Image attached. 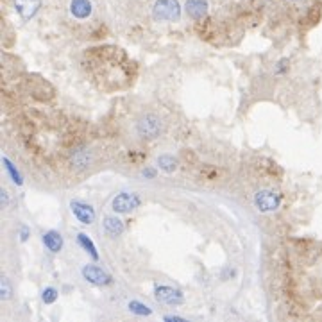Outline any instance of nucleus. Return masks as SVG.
Instances as JSON below:
<instances>
[{
  "mask_svg": "<svg viewBox=\"0 0 322 322\" xmlns=\"http://www.w3.org/2000/svg\"><path fill=\"white\" fill-rule=\"evenodd\" d=\"M136 133L144 140H156L163 133V120L158 115L147 113L136 122Z\"/></svg>",
  "mask_w": 322,
  "mask_h": 322,
  "instance_id": "nucleus-1",
  "label": "nucleus"
},
{
  "mask_svg": "<svg viewBox=\"0 0 322 322\" xmlns=\"http://www.w3.org/2000/svg\"><path fill=\"white\" fill-rule=\"evenodd\" d=\"M0 201H2V208H7V206H9V193L5 192V190L0 192Z\"/></svg>",
  "mask_w": 322,
  "mask_h": 322,
  "instance_id": "nucleus-22",
  "label": "nucleus"
},
{
  "mask_svg": "<svg viewBox=\"0 0 322 322\" xmlns=\"http://www.w3.org/2000/svg\"><path fill=\"white\" fill-rule=\"evenodd\" d=\"M58 297H59V292H58L54 287H47L43 292H41V301H43L45 304H54V302L58 301Z\"/></svg>",
  "mask_w": 322,
  "mask_h": 322,
  "instance_id": "nucleus-19",
  "label": "nucleus"
},
{
  "mask_svg": "<svg viewBox=\"0 0 322 322\" xmlns=\"http://www.w3.org/2000/svg\"><path fill=\"white\" fill-rule=\"evenodd\" d=\"M81 274H83V278L86 281L95 285V287H108V285L113 283L111 274H108L104 268L97 267V265H85L81 268Z\"/></svg>",
  "mask_w": 322,
  "mask_h": 322,
  "instance_id": "nucleus-6",
  "label": "nucleus"
},
{
  "mask_svg": "<svg viewBox=\"0 0 322 322\" xmlns=\"http://www.w3.org/2000/svg\"><path fill=\"white\" fill-rule=\"evenodd\" d=\"M152 16L158 22H177L181 18V4L177 0H156Z\"/></svg>",
  "mask_w": 322,
  "mask_h": 322,
  "instance_id": "nucleus-2",
  "label": "nucleus"
},
{
  "mask_svg": "<svg viewBox=\"0 0 322 322\" xmlns=\"http://www.w3.org/2000/svg\"><path fill=\"white\" fill-rule=\"evenodd\" d=\"M165 321L167 322H183L184 319L183 317H179V315H165Z\"/></svg>",
  "mask_w": 322,
  "mask_h": 322,
  "instance_id": "nucleus-23",
  "label": "nucleus"
},
{
  "mask_svg": "<svg viewBox=\"0 0 322 322\" xmlns=\"http://www.w3.org/2000/svg\"><path fill=\"white\" fill-rule=\"evenodd\" d=\"M184 9L192 20H203L204 16L208 15V0H186Z\"/></svg>",
  "mask_w": 322,
  "mask_h": 322,
  "instance_id": "nucleus-10",
  "label": "nucleus"
},
{
  "mask_svg": "<svg viewBox=\"0 0 322 322\" xmlns=\"http://www.w3.org/2000/svg\"><path fill=\"white\" fill-rule=\"evenodd\" d=\"M154 297L161 304H169V306H179L184 302V293L181 290L169 285H156L154 287Z\"/></svg>",
  "mask_w": 322,
  "mask_h": 322,
  "instance_id": "nucleus-5",
  "label": "nucleus"
},
{
  "mask_svg": "<svg viewBox=\"0 0 322 322\" xmlns=\"http://www.w3.org/2000/svg\"><path fill=\"white\" fill-rule=\"evenodd\" d=\"M89 161H91V154H89V150L77 149L72 152V163H74L77 169H86V167L89 165Z\"/></svg>",
  "mask_w": 322,
  "mask_h": 322,
  "instance_id": "nucleus-14",
  "label": "nucleus"
},
{
  "mask_svg": "<svg viewBox=\"0 0 322 322\" xmlns=\"http://www.w3.org/2000/svg\"><path fill=\"white\" fill-rule=\"evenodd\" d=\"M140 204H142V199H140L138 193L122 192L111 201V209H113L115 213L124 215V213H131V211H134Z\"/></svg>",
  "mask_w": 322,
  "mask_h": 322,
  "instance_id": "nucleus-3",
  "label": "nucleus"
},
{
  "mask_svg": "<svg viewBox=\"0 0 322 322\" xmlns=\"http://www.w3.org/2000/svg\"><path fill=\"white\" fill-rule=\"evenodd\" d=\"M77 243H79L81 247L85 249L86 253L89 254V256L93 258V260H99V251H97V245L93 243V240L88 236L86 233H79L77 234Z\"/></svg>",
  "mask_w": 322,
  "mask_h": 322,
  "instance_id": "nucleus-13",
  "label": "nucleus"
},
{
  "mask_svg": "<svg viewBox=\"0 0 322 322\" xmlns=\"http://www.w3.org/2000/svg\"><path fill=\"white\" fill-rule=\"evenodd\" d=\"M13 4H15L16 13H18L24 20H30V18H34L36 13L40 11L41 0H13Z\"/></svg>",
  "mask_w": 322,
  "mask_h": 322,
  "instance_id": "nucleus-8",
  "label": "nucleus"
},
{
  "mask_svg": "<svg viewBox=\"0 0 322 322\" xmlns=\"http://www.w3.org/2000/svg\"><path fill=\"white\" fill-rule=\"evenodd\" d=\"M124 229H125L124 222H122L117 215H109V217L104 218V231L108 236H111V238L120 236V234L124 233Z\"/></svg>",
  "mask_w": 322,
  "mask_h": 322,
  "instance_id": "nucleus-12",
  "label": "nucleus"
},
{
  "mask_svg": "<svg viewBox=\"0 0 322 322\" xmlns=\"http://www.w3.org/2000/svg\"><path fill=\"white\" fill-rule=\"evenodd\" d=\"M41 242H43V247L52 254H58L63 249V234L56 229H50L47 233L41 234Z\"/></svg>",
  "mask_w": 322,
  "mask_h": 322,
  "instance_id": "nucleus-9",
  "label": "nucleus"
},
{
  "mask_svg": "<svg viewBox=\"0 0 322 322\" xmlns=\"http://www.w3.org/2000/svg\"><path fill=\"white\" fill-rule=\"evenodd\" d=\"M91 11H93V5L89 0H72L70 2V13L72 16H75L77 20H85L91 15Z\"/></svg>",
  "mask_w": 322,
  "mask_h": 322,
  "instance_id": "nucleus-11",
  "label": "nucleus"
},
{
  "mask_svg": "<svg viewBox=\"0 0 322 322\" xmlns=\"http://www.w3.org/2000/svg\"><path fill=\"white\" fill-rule=\"evenodd\" d=\"M2 163H4V167H5V172L9 174L11 181H13L16 186H22V184H24V177H22V174L18 172V169H16L15 165L11 163L7 158H2Z\"/></svg>",
  "mask_w": 322,
  "mask_h": 322,
  "instance_id": "nucleus-16",
  "label": "nucleus"
},
{
  "mask_svg": "<svg viewBox=\"0 0 322 322\" xmlns=\"http://www.w3.org/2000/svg\"><path fill=\"white\" fill-rule=\"evenodd\" d=\"M158 167L163 170V172L172 174L174 170L177 169V159L174 158V156H170V154H161L158 158Z\"/></svg>",
  "mask_w": 322,
  "mask_h": 322,
  "instance_id": "nucleus-15",
  "label": "nucleus"
},
{
  "mask_svg": "<svg viewBox=\"0 0 322 322\" xmlns=\"http://www.w3.org/2000/svg\"><path fill=\"white\" fill-rule=\"evenodd\" d=\"M29 234H30V231H29V228H22V233H20V240L22 242H27L29 240Z\"/></svg>",
  "mask_w": 322,
  "mask_h": 322,
  "instance_id": "nucleus-24",
  "label": "nucleus"
},
{
  "mask_svg": "<svg viewBox=\"0 0 322 322\" xmlns=\"http://www.w3.org/2000/svg\"><path fill=\"white\" fill-rule=\"evenodd\" d=\"M70 209L74 217L79 220L83 226H89V224L95 222V209L89 206L88 203H83V201H72L70 203Z\"/></svg>",
  "mask_w": 322,
  "mask_h": 322,
  "instance_id": "nucleus-7",
  "label": "nucleus"
},
{
  "mask_svg": "<svg viewBox=\"0 0 322 322\" xmlns=\"http://www.w3.org/2000/svg\"><path fill=\"white\" fill-rule=\"evenodd\" d=\"M288 72V59H279L276 68H274V74L276 75H285Z\"/></svg>",
  "mask_w": 322,
  "mask_h": 322,
  "instance_id": "nucleus-20",
  "label": "nucleus"
},
{
  "mask_svg": "<svg viewBox=\"0 0 322 322\" xmlns=\"http://www.w3.org/2000/svg\"><path fill=\"white\" fill-rule=\"evenodd\" d=\"M11 297H13V285L7 278H2V281H0V299L9 301Z\"/></svg>",
  "mask_w": 322,
  "mask_h": 322,
  "instance_id": "nucleus-18",
  "label": "nucleus"
},
{
  "mask_svg": "<svg viewBox=\"0 0 322 322\" xmlns=\"http://www.w3.org/2000/svg\"><path fill=\"white\" fill-rule=\"evenodd\" d=\"M129 312L134 313V315H138V317H149V315H152V310H150L147 304H144V302L140 301H131L127 304Z\"/></svg>",
  "mask_w": 322,
  "mask_h": 322,
  "instance_id": "nucleus-17",
  "label": "nucleus"
},
{
  "mask_svg": "<svg viewBox=\"0 0 322 322\" xmlns=\"http://www.w3.org/2000/svg\"><path fill=\"white\" fill-rule=\"evenodd\" d=\"M156 169H152V167H145L144 170H142V176H144L145 179H156Z\"/></svg>",
  "mask_w": 322,
  "mask_h": 322,
  "instance_id": "nucleus-21",
  "label": "nucleus"
},
{
  "mask_svg": "<svg viewBox=\"0 0 322 322\" xmlns=\"http://www.w3.org/2000/svg\"><path fill=\"white\" fill-rule=\"evenodd\" d=\"M254 206H256L262 213H270L281 206V195L274 190H260L254 195Z\"/></svg>",
  "mask_w": 322,
  "mask_h": 322,
  "instance_id": "nucleus-4",
  "label": "nucleus"
}]
</instances>
